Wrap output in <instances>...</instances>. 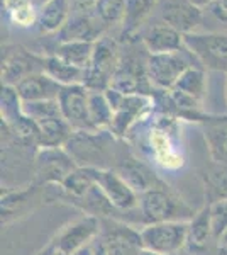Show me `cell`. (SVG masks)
<instances>
[{
    "label": "cell",
    "instance_id": "7a4b0ae2",
    "mask_svg": "<svg viewBox=\"0 0 227 255\" xmlns=\"http://www.w3.org/2000/svg\"><path fill=\"white\" fill-rule=\"evenodd\" d=\"M143 250L161 255H175L187 245L188 223L185 221H163L151 223L141 230Z\"/></svg>",
    "mask_w": 227,
    "mask_h": 255
},
{
    "label": "cell",
    "instance_id": "6da1fadb",
    "mask_svg": "<svg viewBox=\"0 0 227 255\" xmlns=\"http://www.w3.org/2000/svg\"><path fill=\"white\" fill-rule=\"evenodd\" d=\"M119 63V48L112 38L102 36L95 43L93 56L85 70V87L93 92H105L110 87L112 77Z\"/></svg>",
    "mask_w": 227,
    "mask_h": 255
},
{
    "label": "cell",
    "instance_id": "7402d4cb",
    "mask_svg": "<svg viewBox=\"0 0 227 255\" xmlns=\"http://www.w3.org/2000/svg\"><path fill=\"white\" fill-rule=\"evenodd\" d=\"M210 242H216V238H214L209 206H207L202 209L199 215L193 216V220L188 223L187 247L192 252H205L209 249Z\"/></svg>",
    "mask_w": 227,
    "mask_h": 255
},
{
    "label": "cell",
    "instance_id": "836d02e7",
    "mask_svg": "<svg viewBox=\"0 0 227 255\" xmlns=\"http://www.w3.org/2000/svg\"><path fill=\"white\" fill-rule=\"evenodd\" d=\"M207 10L217 20L227 24V0H214V2L207 7Z\"/></svg>",
    "mask_w": 227,
    "mask_h": 255
},
{
    "label": "cell",
    "instance_id": "1f68e13d",
    "mask_svg": "<svg viewBox=\"0 0 227 255\" xmlns=\"http://www.w3.org/2000/svg\"><path fill=\"white\" fill-rule=\"evenodd\" d=\"M207 189L212 203L219 199H227V165L217 163L207 174Z\"/></svg>",
    "mask_w": 227,
    "mask_h": 255
},
{
    "label": "cell",
    "instance_id": "f1b7e54d",
    "mask_svg": "<svg viewBox=\"0 0 227 255\" xmlns=\"http://www.w3.org/2000/svg\"><path fill=\"white\" fill-rule=\"evenodd\" d=\"M3 5L15 26L27 27L38 22L39 10L32 5L31 0H3Z\"/></svg>",
    "mask_w": 227,
    "mask_h": 255
},
{
    "label": "cell",
    "instance_id": "277c9868",
    "mask_svg": "<svg viewBox=\"0 0 227 255\" xmlns=\"http://www.w3.org/2000/svg\"><path fill=\"white\" fill-rule=\"evenodd\" d=\"M141 213L148 223H163V221H176L181 213H187L190 216L192 211L185 206L181 201L176 199L171 192L164 191L161 187H154L151 191L141 194Z\"/></svg>",
    "mask_w": 227,
    "mask_h": 255
},
{
    "label": "cell",
    "instance_id": "9a60e30c",
    "mask_svg": "<svg viewBox=\"0 0 227 255\" xmlns=\"http://www.w3.org/2000/svg\"><path fill=\"white\" fill-rule=\"evenodd\" d=\"M100 36V26L98 20L93 17L92 12H76L70 15L68 22L61 27L60 41H98Z\"/></svg>",
    "mask_w": 227,
    "mask_h": 255
},
{
    "label": "cell",
    "instance_id": "2e32d148",
    "mask_svg": "<svg viewBox=\"0 0 227 255\" xmlns=\"http://www.w3.org/2000/svg\"><path fill=\"white\" fill-rule=\"evenodd\" d=\"M146 68L141 70L138 67V63L131 60L121 61L117 70H115L109 89L117 90L124 96H138V94H141L143 82L146 80Z\"/></svg>",
    "mask_w": 227,
    "mask_h": 255
},
{
    "label": "cell",
    "instance_id": "5bb4252c",
    "mask_svg": "<svg viewBox=\"0 0 227 255\" xmlns=\"http://www.w3.org/2000/svg\"><path fill=\"white\" fill-rule=\"evenodd\" d=\"M19 97L22 102H34V101H49L58 99L61 85L58 84L44 72H36L27 75L15 85Z\"/></svg>",
    "mask_w": 227,
    "mask_h": 255
},
{
    "label": "cell",
    "instance_id": "3957f363",
    "mask_svg": "<svg viewBox=\"0 0 227 255\" xmlns=\"http://www.w3.org/2000/svg\"><path fill=\"white\" fill-rule=\"evenodd\" d=\"M185 48L207 68L227 70V34L224 32H190Z\"/></svg>",
    "mask_w": 227,
    "mask_h": 255
},
{
    "label": "cell",
    "instance_id": "74e56055",
    "mask_svg": "<svg viewBox=\"0 0 227 255\" xmlns=\"http://www.w3.org/2000/svg\"><path fill=\"white\" fill-rule=\"evenodd\" d=\"M48 2H49V0H31V3H32V5H34L36 9H38V10H41V9H43V7L46 5Z\"/></svg>",
    "mask_w": 227,
    "mask_h": 255
},
{
    "label": "cell",
    "instance_id": "9c48e42d",
    "mask_svg": "<svg viewBox=\"0 0 227 255\" xmlns=\"http://www.w3.org/2000/svg\"><path fill=\"white\" fill-rule=\"evenodd\" d=\"M75 162L67 151L58 148H43L38 157V179L48 184H63V180L75 170Z\"/></svg>",
    "mask_w": 227,
    "mask_h": 255
},
{
    "label": "cell",
    "instance_id": "d6986e66",
    "mask_svg": "<svg viewBox=\"0 0 227 255\" xmlns=\"http://www.w3.org/2000/svg\"><path fill=\"white\" fill-rule=\"evenodd\" d=\"M98 172L100 168L95 167H76L61 184L63 192L72 199L73 203L85 197L90 189H93L98 184Z\"/></svg>",
    "mask_w": 227,
    "mask_h": 255
},
{
    "label": "cell",
    "instance_id": "e575fe53",
    "mask_svg": "<svg viewBox=\"0 0 227 255\" xmlns=\"http://www.w3.org/2000/svg\"><path fill=\"white\" fill-rule=\"evenodd\" d=\"M97 0H72V5L76 12H92Z\"/></svg>",
    "mask_w": 227,
    "mask_h": 255
},
{
    "label": "cell",
    "instance_id": "7c38bea8",
    "mask_svg": "<svg viewBox=\"0 0 227 255\" xmlns=\"http://www.w3.org/2000/svg\"><path fill=\"white\" fill-rule=\"evenodd\" d=\"M98 186L104 191L107 199L117 209H131L139 203L134 189L119 175V172L102 170L98 172Z\"/></svg>",
    "mask_w": 227,
    "mask_h": 255
},
{
    "label": "cell",
    "instance_id": "ab89813d",
    "mask_svg": "<svg viewBox=\"0 0 227 255\" xmlns=\"http://www.w3.org/2000/svg\"><path fill=\"white\" fill-rule=\"evenodd\" d=\"M139 255H161V254H152V252H148V250H141Z\"/></svg>",
    "mask_w": 227,
    "mask_h": 255
},
{
    "label": "cell",
    "instance_id": "f35d334b",
    "mask_svg": "<svg viewBox=\"0 0 227 255\" xmlns=\"http://www.w3.org/2000/svg\"><path fill=\"white\" fill-rule=\"evenodd\" d=\"M219 245H221V249H227V230L224 232V235L221 237V240H219Z\"/></svg>",
    "mask_w": 227,
    "mask_h": 255
},
{
    "label": "cell",
    "instance_id": "60d3db41",
    "mask_svg": "<svg viewBox=\"0 0 227 255\" xmlns=\"http://www.w3.org/2000/svg\"><path fill=\"white\" fill-rule=\"evenodd\" d=\"M221 254L222 255H227V249H221Z\"/></svg>",
    "mask_w": 227,
    "mask_h": 255
},
{
    "label": "cell",
    "instance_id": "d4e9b609",
    "mask_svg": "<svg viewBox=\"0 0 227 255\" xmlns=\"http://www.w3.org/2000/svg\"><path fill=\"white\" fill-rule=\"evenodd\" d=\"M119 175L134 189L136 194H138V192L144 194V192L154 189V182H156L154 175H152L144 165L136 162V160H127V162H124L121 168H119Z\"/></svg>",
    "mask_w": 227,
    "mask_h": 255
},
{
    "label": "cell",
    "instance_id": "30bf717a",
    "mask_svg": "<svg viewBox=\"0 0 227 255\" xmlns=\"http://www.w3.org/2000/svg\"><path fill=\"white\" fill-rule=\"evenodd\" d=\"M65 151L80 167H93L104 158V146L98 143L97 136L90 134V131H73L65 145Z\"/></svg>",
    "mask_w": 227,
    "mask_h": 255
},
{
    "label": "cell",
    "instance_id": "4fadbf2b",
    "mask_svg": "<svg viewBox=\"0 0 227 255\" xmlns=\"http://www.w3.org/2000/svg\"><path fill=\"white\" fill-rule=\"evenodd\" d=\"M143 43L150 55L181 51L185 48V36L164 22L148 27L143 34Z\"/></svg>",
    "mask_w": 227,
    "mask_h": 255
},
{
    "label": "cell",
    "instance_id": "d590c367",
    "mask_svg": "<svg viewBox=\"0 0 227 255\" xmlns=\"http://www.w3.org/2000/svg\"><path fill=\"white\" fill-rule=\"evenodd\" d=\"M72 255H93V247L88 244V245H85L83 249L76 250V252L72 254Z\"/></svg>",
    "mask_w": 227,
    "mask_h": 255
},
{
    "label": "cell",
    "instance_id": "44dd1931",
    "mask_svg": "<svg viewBox=\"0 0 227 255\" xmlns=\"http://www.w3.org/2000/svg\"><path fill=\"white\" fill-rule=\"evenodd\" d=\"M43 72L48 73V75L55 82H58L61 87H65V85H83L85 84V70L61 60L60 56H56V55L46 56V58L43 60Z\"/></svg>",
    "mask_w": 227,
    "mask_h": 255
},
{
    "label": "cell",
    "instance_id": "ba28073f",
    "mask_svg": "<svg viewBox=\"0 0 227 255\" xmlns=\"http://www.w3.org/2000/svg\"><path fill=\"white\" fill-rule=\"evenodd\" d=\"M98 226H100V223H98L97 216H85L73 221L72 225L65 226L60 232V235L56 237V249L67 255L75 254L76 250L88 245L90 240H93L95 235L98 233Z\"/></svg>",
    "mask_w": 227,
    "mask_h": 255
},
{
    "label": "cell",
    "instance_id": "ffe728a7",
    "mask_svg": "<svg viewBox=\"0 0 227 255\" xmlns=\"http://www.w3.org/2000/svg\"><path fill=\"white\" fill-rule=\"evenodd\" d=\"M38 145L41 148L65 146L70 136L73 134V128L68 125L63 116L44 119V121L38 123Z\"/></svg>",
    "mask_w": 227,
    "mask_h": 255
},
{
    "label": "cell",
    "instance_id": "8992f818",
    "mask_svg": "<svg viewBox=\"0 0 227 255\" xmlns=\"http://www.w3.org/2000/svg\"><path fill=\"white\" fill-rule=\"evenodd\" d=\"M187 68H190V63L181 51L150 55L146 61L148 80L163 90H171Z\"/></svg>",
    "mask_w": 227,
    "mask_h": 255
},
{
    "label": "cell",
    "instance_id": "8fae6325",
    "mask_svg": "<svg viewBox=\"0 0 227 255\" xmlns=\"http://www.w3.org/2000/svg\"><path fill=\"white\" fill-rule=\"evenodd\" d=\"M205 90V75L199 68L190 67L171 89V99L178 108H197Z\"/></svg>",
    "mask_w": 227,
    "mask_h": 255
},
{
    "label": "cell",
    "instance_id": "ac0fdd59",
    "mask_svg": "<svg viewBox=\"0 0 227 255\" xmlns=\"http://www.w3.org/2000/svg\"><path fill=\"white\" fill-rule=\"evenodd\" d=\"M72 0H49L38 14V27L44 34L60 32L72 15Z\"/></svg>",
    "mask_w": 227,
    "mask_h": 255
},
{
    "label": "cell",
    "instance_id": "52a82bcc",
    "mask_svg": "<svg viewBox=\"0 0 227 255\" xmlns=\"http://www.w3.org/2000/svg\"><path fill=\"white\" fill-rule=\"evenodd\" d=\"M156 9H158L161 22L180 31L183 36L195 32L204 17L200 7L193 5L190 0H158Z\"/></svg>",
    "mask_w": 227,
    "mask_h": 255
},
{
    "label": "cell",
    "instance_id": "484cf974",
    "mask_svg": "<svg viewBox=\"0 0 227 255\" xmlns=\"http://www.w3.org/2000/svg\"><path fill=\"white\" fill-rule=\"evenodd\" d=\"M158 0H126V14H124L122 27L124 36H129L144 22V19L156 9Z\"/></svg>",
    "mask_w": 227,
    "mask_h": 255
},
{
    "label": "cell",
    "instance_id": "cb8c5ba5",
    "mask_svg": "<svg viewBox=\"0 0 227 255\" xmlns=\"http://www.w3.org/2000/svg\"><path fill=\"white\" fill-rule=\"evenodd\" d=\"M95 43H92V41H65V43L58 44L55 55L78 68L86 70L90 61H92Z\"/></svg>",
    "mask_w": 227,
    "mask_h": 255
},
{
    "label": "cell",
    "instance_id": "603a6c76",
    "mask_svg": "<svg viewBox=\"0 0 227 255\" xmlns=\"http://www.w3.org/2000/svg\"><path fill=\"white\" fill-rule=\"evenodd\" d=\"M31 73H36L34 67H32V61L24 51L19 53H10L7 55V58L2 63V82L3 85H15L19 84L22 79H26Z\"/></svg>",
    "mask_w": 227,
    "mask_h": 255
},
{
    "label": "cell",
    "instance_id": "4dcf8cb0",
    "mask_svg": "<svg viewBox=\"0 0 227 255\" xmlns=\"http://www.w3.org/2000/svg\"><path fill=\"white\" fill-rule=\"evenodd\" d=\"M205 138H207L210 155L216 160V163L227 165V128H209L207 133H205Z\"/></svg>",
    "mask_w": 227,
    "mask_h": 255
},
{
    "label": "cell",
    "instance_id": "5b68a950",
    "mask_svg": "<svg viewBox=\"0 0 227 255\" xmlns=\"http://www.w3.org/2000/svg\"><path fill=\"white\" fill-rule=\"evenodd\" d=\"M90 90L85 85H65L58 94L61 116L75 131L93 129L88 114Z\"/></svg>",
    "mask_w": 227,
    "mask_h": 255
},
{
    "label": "cell",
    "instance_id": "83f0119b",
    "mask_svg": "<svg viewBox=\"0 0 227 255\" xmlns=\"http://www.w3.org/2000/svg\"><path fill=\"white\" fill-rule=\"evenodd\" d=\"M92 14L100 26H115L124 20L126 0H97Z\"/></svg>",
    "mask_w": 227,
    "mask_h": 255
},
{
    "label": "cell",
    "instance_id": "4316f807",
    "mask_svg": "<svg viewBox=\"0 0 227 255\" xmlns=\"http://www.w3.org/2000/svg\"><path fill=\"white\" fill-rule=\"evenodd\" d=\"M88 114L93 129H100V128L112 125L114 108L109 99H107L105 92H93V90H90Z\"/></svg>",
    "mask_w": 227,
    "mask_h": 255
},
{
    "label": "cell",
    "instance_id": "d6a6232c",
    "mask_svg": "<svg viewBox=\"0 0 227 255\" xmlns=\"http://www.w3.org/2000/svg\"><path fill=\"white\" fill-rule=\"evenodd\" d=\"M209 215H210V225H212L214 238H216V242H219L227 230V199H219L210 203Z\"/></svg>",
    "mask_w": 227,
    "mask_h": 255
},
{
    "label": "cell",
    "instance_id": "f546056e",
    "mask_svg": "<svg viewBox=\"0 0 227 255\" xmlns=\"http://www.w3.org/2000/svg\"><path fill=\"white\" fill-rule=\"evenodd\" d=\"M22 114L38 125L49 118L61 116L60 102L58 99H49V101H34V102H22Z\"/></svg>",
    "mask_w": 227,
    "mask_h": 255
},
{
    "label": "cell",
    "instance_id": "8d00e7d4",
    "mask_svg": "<svg viewBox=\"0 0 227 255\" xmlns=\"http://www.w3.org/2000/svg\"><path fill=\"white\" fill-rule=\"evenodd\" d=\"M190 2H192L193 5L200 7V9H207V7L210 5V3L214 2V0H190Z\"/></svg>",
    "mask_w": 227,
    "mask_h": 255
},
{
    "label": "cell",
    "instance_id": "e0dca14e",
    "mask_svg": "<svg viewBox=\"0 0 227 255\" xmlns=\"http://www.w3.org/2000/svg\"><path fill=\"white\" fill-rule=\"evenodd\" d=\"M102 244L107 255H139L143 250L141 237L127 226H119L107 232Z\"/></svg>",
    "mask_w": 227,
    "mask_h": 255
}]
</instances>
